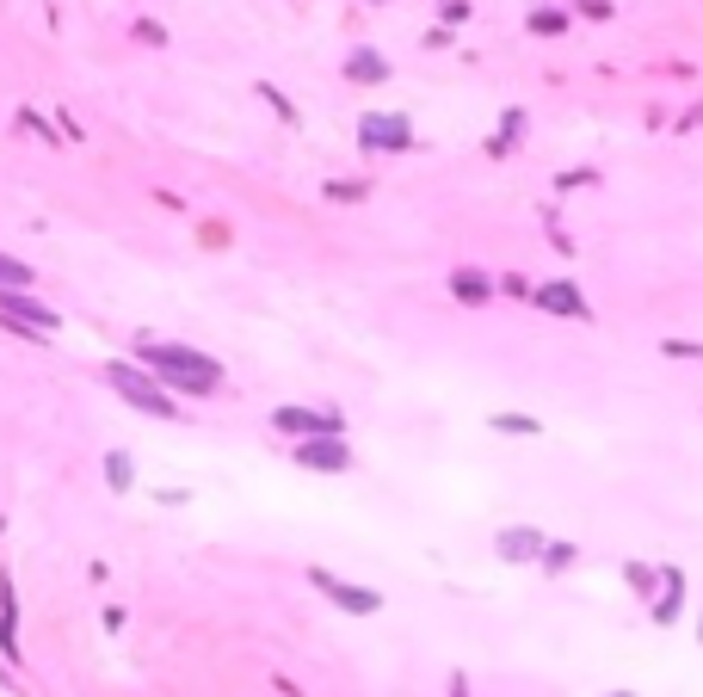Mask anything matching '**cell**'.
<instances>
[{
  "label": "cell",
  "mask_w": 703,
  "mask_h": 697,
  "mask_svg": "<svg viewBox=\"0 0 703 697\" xmlns=\"http://www.w3.org/2000/svg\"><path fill=\"white\" fill-rule=\"evenodd\" d=\"M142 371L155 377L167 395L173 389H185V395H210L216 383H222V364L216 358H204V352H192V346H167V340H142Z\"/></svg>",
  "instance_id": "6da1fadb"
},
{
  "label": "cell",
  "mask_w": 703,
  "mask_h": 697,
  "mask_svg": "<svg viewBox=\"0 0 703 697\" xmlns=\"http://www.w3.org/2000/svg\"><path fill=\"white\" fill-rule=\"evenodd\" d=\"M105 389H111V395H124L136 414H155V420H179L173 395H167V389H161L155 377H148L142 364H124V358H111V364H105Z\"/></svg>",
  "instance_id": "7a4b0ae2"
},
{
  "label": "cell",
  "mask_w": 703,
  "mask_h": 697,
  "mask_svg": "<svg viewBox=\"0 0 703 697\" xmlns=\"http://www.w3.org/2000/svg\"><path fill=\"white\" fill-rule=\"evenodd\" d=\"M309 586H315V593H327L340 611H352V617H377L383 611V593H370V586H346V580H333L327 568H309Z\"/></svg>",
  "instance_id": "3957f363"
},
{
  "label": "cell",
  "mask_w": 703,
  "mask_h": 697,
  "mask_svg": "<svg viewBox=\"0 0 703 697\" xmlns=\"http://www.w3.org/2000/svg\"><path fill=\"white\" fill-rule=\"evenodd\" d=\"M0 321H19L25 334H56V327H62V315L50 303L25 297V290H0Z\"/></svg>",
  "instance_id": "277c9868"
},
{
  "label": "cell",
  "mask_w": 703,
  "mask_h": 697,
  "mask_svg": "<svg viewBox=\"0 0 703 697\" xmlns=\"http://www.w3.org/2000/svg\"><path fill=\"white\" fill-rule=\"evenodd\" d=\"M358 142H364V149L370 155H383V149H407V142H414V124H407L401 112H370L364 124H358Z\"/></svg>",
  "instance_id": "5b68a950"
},
{
  "label": "cell",
  "mask_w": 703,
  "mask_h": 697,
  "mask_svg": "<svg viewBox=\"0 0 703 697\" xmlns=\"http://www.w3.org/2000/svg\"><path fill=\"white\" fill-rule=\"evenodd\" d=\"M272 426L278 432H290V438H340V414H333V408H278L272 414Z\"/></svg>",
  "instance_id": "8992f818"
},
{
  "label": "cell",
  "mask_w": 703,
  "mask_h": 697,
  "mask_svg": "<svg viewBox=\"0 0 703 697\" xmlns=\"http://www.w3.org/2000/svg\"><path fill=\"white\" fill-rule=\"evenodd\" d=\"M296 463L315 475H346L352 469V445L346 438H296Z\"/></svg>",
  "instance_id": "52a82bcc"
},
{
  "label": "cell",
  "mask_w": 703,
  "mask_h": 697,
  "mask_svg": "<svg viewBox=\"0 0 703 697\" xmlns=\"http://www.w3.org/2000/svg\"><path fill=\"white\" fill-rule=\"evenodd\" d=\"M543 531H531V525H506L500 537H494V556L500 562H543Z\"/></svg>",
  "instance_id": "ba28073f"
},
{
  "label": "cell",
  "mask_w": 703,
  "mask_h": 697,
  "mask_svg": "<svg viewBox=\"0 0 703 697\" xmlns=\"http://www.w3.org/2000/svg\"><path fill=\"white\" fill-rule=\"evenodd\" d=\"M537 309L562 315V321H586V315H592V309H586V297H580V284H568V278H555V284H537Z\"/></svg>",
  "instance_id": "9c48e42d"
},
{
  "label": "cell",
  "mask_w": 703,
  "mask_h": 697,
  "mask_svg": "<svg viewBox=\"0 0 703 697\" xmlns=\"http://www.w3.org/2000/svg\"><path fill=\"white\" fill-rule=\"evenodd\" d=\"M685 611V580L679 568H660V599H654V623H679Z\"/></svg>",
  "instance_id": "30bf717a"
},
{
  "label": "cell",
  "mask_w": 703,
  "mask_h": 697,
  "mask_svg": "<svg viewBox=\"0 0 703 697\" xmlns=\"http://www.w3.org/2000/svg\"><path fill=\"white\" fill-rule=\"evenodd\" d=\"M0 648L19 660V605H13V580H0Z\"/></svg>",
  "instance_id": "8fae6325"
},
{
  "label": "cell",
  "mask_w": 703,
  "mask_h": 697,
  "mask_svg": "<svg viewBox=\"0 0 703 697\" xmlns=\"http://www.w3.org/2000/svg\"><path fill=\"white\" fill-rule=\"evenodd\" d=\"M346 75L364 81V87H377V81H389V62H383V50H352L346 56Z\"/></svg>",
  "instance_id": "7c38bea8"
},
{
  "label": "cell",
  "mask_w": 703,
  "mask_h": 697,
  "mask_svg": "<svg viewBox=\"0 0 703 697\" xmlns=\"http://www.w3.org/2000/svg\"><path fill=\"white\" fill-rule=\"evenodd\" d=\"M451 290H457V297H463V303H475V309H481V303H488V297H494V284H488V278H481V272H451Z\"/></svg>",
  "instance_id": "4fadbf2b"
},
{
  "label": "cell",
  "mask_w": 703,
  "mask_h": 697,
  "mask_svg": "<svg viewBox=\"0 0 703 697\" xmlns=\"http://www.w3.org/2000/svg\"><path fill=\"white\" fill-rule=\"evenodd\" d=\"M105 482H111V494H130V482H136V463H130L124 451H111V457H105Z\"/></svg>",
  "instance_id": "5bb4252c"
},
{
  "label": "cell",
  "mask_w": 703,
  "mask_h": 697,
  "mask_svg": "<svg viewBox=\"0 0 703 697\" xmlns=\"http://www.w3.org/2000/svg\"><path fill=\"white\" fill-rule=\"evenodd\" d=\"M518 130H525V112H512V118H506V124H500V130L488 136V155H494V161H500V155L512 149V142H518Z\"/></svg>",
  "instance_id": "9a60e30c"
},
{
  "label": "cell",
  "mask_w": 703,
  "mask_h": 697,
  "mask_svg": "<svg viewBox=\"0 0 703 697\" xmlns=\"http://www.w3.org/2000/svg\"><path fill=\"white\" fill-rule=\"evenodd\" d=\"M574 562H580L574 543H543V568H549V574H562V568H574Z\"/></svg>",
  "instance_id": "2e32d148"
},
{
  "label": "cell",
  "mask_w": 703,
  "mask_h": 697,
  "mask_svg": "<svg viewBox=\"0 0 703 697\" xmlns=\"http://www.w3.org/2000/svg\"><path fill=\"white\" fill-rule=\"evenodd\" d=\"M488 426H494V432H518V438H537V432H543V426H537L531 414H494Z\"/></svg>",
  "instance_id": "e0dca14e"
},
{
  "label": "cell",
  "mask_w": 703,
  "mask_h": 697,
  "mask_svg": "<svg viewBox=\"0 0 703 697\" xmlns=\"http://www.w3.org/2000/svg\"><path fill=\"white\" fill-rule=\"evenodd\" d=\"M623 580H629V586H636V593L648 599L654 586H660V568H648V562H629V568H623Z\"/></svg>",
  "instance_id": "ac0fdd59"
},
{
  "label": "cell",
  "mask_w": 703,
  "mask_h": 697,
  "mask_svg": "<svg viewBox=\"0 0 703 697\" xmlns=\"http://www.w3.org/2000/svg\"><path fill=\"white\" fill-rule=\"evenodd\" d=\"M259 99H266V105H272V112H278L284 124H296V118H303V112H296V105H290V99H284V93L272 87V81H259Z\"/></svg>",
  "instance_id": "d6986e66"
},
{
  "label": "cell",
  "mask_w": 703,
  "mask_h": 697,
  "mask_svg": "<svg viewBox=\"0 0 703 697\" xmlns=\"http://www.w3.org/2000/svg\"><path fill=\"white\" fill-rule=\"evenodd\" d=\"M25 284H31V272L19 260H0V290H25Z\"/></svg>",
  "instance_id": "ffe728a7"
},
{
  "label": "cell",
  "mask_w": 703,
  "mask_h": 697,
  "mask_svg": "<svg viewBox=\"0 0 703 697\" xmlns=\"http://www.w3.org/2000/svg\"><path fill=\"white\" fill-rule=\"evenodd\" d=\"M660 352L666 358H685V364H703V346H691V340H660Z\"/></svg>",
  "instance_id": "44dd1931"
},
{
  "label": "cell",
  "mask_w": 703,
  "mask_h": 697,
  "mask_svg": "<svg viewBox=\"0 0 703 697\" xmlns=\"http://www.w3.org/2000/svg\"><path fill=\"white\" fill-rule=\"evenodd\" d=\"M562 25H568V19H562V13H549V7H543V13H531V31H562Z\"/></svg>",
  "instance_id": "7402d4cb"
},
{
  "label": "cell",
  "mask_w": 703,
  "mask_h": 697,
  "mask_svg": "<svg viewBox=\"0 0 703 697\" xmlns=\"http://www.w3.org/2000/svg\"><path fill=\"white\" fill-rule=\"evenodd\" d=\"M605 697H642V691H605Z\"/></svg>",
  "instance_id": "603a6c76"
},
{
  "label": "cell",
  "mask_w": 703,
  "mask_h": 697,
  "mask_svg": "<svg viewBox=\"0 0 703 697\" xmlns=\"http://www.w3.org/2000/svg\"><path fill=\"white\" fill-rule=\"evenodd\" d=\"M697 636H703V617H697Z\"/></svg>",
  "instance_id": "cb8c5ba5"
}]
</instances>
